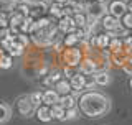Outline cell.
<instances>
[{
    "label": "cell",
    "instance_id": "obj_1",
    "mask_svg": "<svg viewBox=\"0 0 132 125\" xmlns=\"http://www.w3.org/2000/svg\"><path fill=\"white\" fill-rule=\"evenodd\" d=\"M78 109L86 117H102L111 110V101L106 94L97 91H86L78 99Z\"/></svg>",
    "mask_w": 132,
    "mask_h": 125
},
{
    "label": "cell",
    "instance_id": "obj_2",
    "mask_svg": "<svg viewBox=\"0 0 132 125\" xmlns=\"http://www.w3.org/2000/svg\"><path fill=\"white\" fill-rule=\"evenodd\" d=\"M61 58L64 61V66H71V68H78V64L81 62L82 56V51L78 46H73V48H64L61 51Z\"/></svg>",
    "mask_w": 132,
    "mask_h": 125
},
{
    "label": "cell",
    "instance_id": "obj_3",
    "mask_svg": "<svg viewBox=\"0 0 132 125\" xmlns=\"http://www.w3.org/2000/svg\"><path fill=\"white\" fill-rule=\"evenodd\" d=\"M101 25H102V28L106 30V33H109V36L112 38V36L116 35H119V31H121V22H119V18H116V16L112 15H109V13H106L104 16H102L101 20Z\"/></svg>",
    "mask_w": 132,
    "mask_h": 125
},
{
    "label": "cell",
    "instance_id": "obj_4",
    "mask_svg": "<svg viewBox=\"0 0 132 125\" xmlns=\"http://www.w3.org/2000/svg\"><path fill=\"white\" fill-rule=\"evenodd\" d=\"M107 13L104 3H99V2H88V8H86V16L91 20H96V22H99V20L102 18Z\"/></svg>",
    "mask_w": 132,
    "mask_h": 125
},
{
    "label": "cell",
    "instance_id": "obj_5",
    "mask_svg": "<svg viewBox=\"0 0 132 125\" xmlns=\"http://www.w3.org/2000/svg\"><path fill=\"white\" fill-rule=\"evenodd\" d=\"M15 107H16V110H18V114L22 115V117H31V115L35 114V109H33L28 95H22V97L16 99Z\"/></svg>",
    "mask_w": 132,
    "mask_h": 125
},
{
    "label": "cell",
    "instance_id": "obj_6",
    "mask_svg": "<svg viewBox=\"0 0 132 125\" xmlns=\"http://www.w3.org/2000/svg\"><path fill=\"white\" fill-rule=\"evenodd\" d=\"M106 10H107V13H109V15L116 16V18H121V16L127 12V5H126L124 0H112Z\"/></svg>",
    "mask_w": 132,
    "mask_h": 125
},
{
    "label": "cell",
    "instance_id": "obj_7",
    "mask_svg": "<svg viewBox=\"0 0 132 125\" xmlns=\"http://www.w3.org/2000/svg\"><path fill=\"white\" fill-rule=\"evenodd\" d=\"M109 41H111L109 33H97V35L91 36V46H94L96 49H101L102 51V49H107Z\"/></svg>",
    "mask_w": 132,
    "mask_h": 125
},
{
    "label": "cell",
    "instance_id": "obj_8",
    "mask_svg": "<svg viewBox=\"0 0 132 125\" xmlns=\"http://www.w3.org/2000/svg\"><path fill=\"white\" fill-rule=\"evenodd\" d=\"M78 69H79L81 74L88 76V74H94L97 71V62L93 59V58H82L81 62L78 64Z\"/></svg>",
    "mask_w": 132,
    "mask_h": 125
},
{
    "label": "cell",
    "instance_id": "obj_9",
    "mask_svg": "<svg viewBox=\"0 0 132 125\" xmlns=\"http://www.w3.org/2000/svg\"><path fill=\"white\" fill-rule=\"evenodd\" d=\"M69 84H71V94H82L84 92V74L76 73L73 77H69Z\"/></svg>",
    "mask_w": 132,
    "mask_h": 125
},
{
    "label": "cell",
    "instance_id": "obj_10",
    "mask_svg": "<svg viewBox=\"0 0 132 125\" xmlns=\"http://www.w3.org/2000/svg\"><path fill=\"white\" fill-rule=\"evenodd\" d=\"M58 102H60V94H58L55 89H45L43 92H41V104H43V105L51 107L53 104H58Z\"/></svg>",
    "mask_w": 132,
    "mask_h": 125
},
{
    "label": "cell",
    "instance_id": "obj_11",
    "mask_svg": "<svg viewBox=\"0 0 132 125\" xmlns=\"http://www.w3.org/2000/svg\"><path fill=\"white\" fill-rule=\"evenodd\" d=\"M58 30H60L61 33H73L74 30H76V25H74L73 22V16H61L60 20H58Z\"/></svg>",
    "mask_w": 132,
    "mask_h": 125
},
{
    "label": "cell",
    "instance_id": "obj_12",
    "mask_svg": "<svg viewBox=\"0 0 132 125\" xmlns=\"http://www.w3.org/2000/svg\"><path fill=\"white\" fill-rule=\"evenodd\" d=\"M48 12V5L41 2H30V16L31 18H41Z\"/></svg>",
    "mask_w": 132,
    "mask_h": 125
},
{
    "label": "cell",
    "instance_id": "obj_13",
    "mask_svg": "<svg viewBox=\"0 0 132 125\" xmlns=\"http://www.w3.org/2000/svg\"><path fill=\"white\" fill-rule=\"evenodd\" d=\"M94 81H96V86L106 87V86L111 84V74L106 69H97L94 73Z\"/></svg>",
    "mask_w": 132,
    "mask_h": 125
},
{
    "label": "cell",
    "instance_id": "obj_14",
    "mask_svg": "<svg viewBox=\"0 0 132 125\" xmlns=\"http://www.w3.org/2000/svg\"><path fill=\"white\" fill-rule=\"evenodd\" d=\"M35 112H36V119H38L40 122H43V123H48V122H51V120H53L50 105H43V104H41Z\"/></svg>",
    "mask_w": 132,
    "mask_h": 125
},
{
    "label": "cell",
    "instance_id": "obj_15",
    "mask_svg": "<svg viewBox=\"0 0 132 125\" xmlns=\"http://www.w3.org/2000/svg\"><path fill=\"white\" fill-rule=\"evenodd\" d=\"M53 87H55V91H56L60 95L71 94V84H69V79H66V77H61L60 81H56Z\"/></svg>",
    "mask_w": 132,
    "mask_h": 125
},
{
    "label": "cell",
    "instance_id": "obj_16",
    "mask_svg": "<svg viewBox=\"0 0 132 125\" xmlns=\"http://www.w3.org/2000/svg\"><path fill=\"white\" fill-rule=\"evenodd\" d=\"M60 104L61 107L64 109H71V107H76L78 105V99L74 94H66V95H60Z\"/></svg>",
    "mask_w": 132,
    "mask_h": 125
},
{
    "label": "cell",
    "instance_id": "obj_17",
    "mask_svg": "<svg viewBox=\"0 0 132 125\" xmlns=\"http://www.w3.org/2000/svg\"><path fill=\"white\" fill-rule=\"evenodd\" d=\"M50 109H51L53 120H66V109L64 107H61L60 104H53Z\"/></svg>",
    "mask_w": 132,
    "mask_h": 125
},
{
    "label": "cell",
    "instance_id": "obj_18",
    "mask_svg": "<svg viewBox=\"0 0 132 125\" xmlns=\"http://www.w3.org/2000/svg\"><path fill=\"white\" fill-rule=\"evenodd\" d=\"M48 13L53 16V18H58L60 20L61 16H64V12H63V5H60V3L56 2H51L48 5Z\"/></svg>",
    "mask_w": 132,
    "mask_h": 125
},
{
    "label": "cell",
    "instance_id": "obj_19",
    "mask_svg": "<svg viewBox=\"0 0 132 125\" xmlns=\"http://www.w3.org/2000/svg\"><path fill=\"white\" fill-rule=\"evenodd\" d=\"M12 119V107L5 102H0V123H5Z\"/></svg>",
    "mask_w": 132,
    "mask_h": 125
},
{
    "label": "cell",
    "instance_id": "obj_20",
    "mask_svg": "<svg viewBox=\"0 0 132 125\" xmlns=\"http://www.w3.org/2000/svg\"><path fill=\"white\" fill-rule=\"evenodd\" d=\"M107 49H109L111 53H121L124 51V41L121 38H116V36H112L109 41V46H107Z\"/></svg>",
    "mask_w": 132,
    "mask_h": 125
},
{
    "label": "cell",
    "instance_id": "obj_21",
    "mask_svg": "<svg viewBox=\"0 0 132 125\" xmlns=\"http://www.w3.org/2000/svg\"><path fill=\"white\" fill-rule=\"evenodd\" d=\"M119 22H121V26L124 28V30L132 31V12L127 10L126 13H124L121 18H119Z\"/></svg>",
    "mask_w": 132,
    "mask_h": 125
},
{
    "label": "cell",
    "instance_id": "obj_22",
    "mask_svg": "<svg viewBox=\"0 0 132 125\" xmlns=\"http://www.w3.org/2000/svg\"><path fill=\"white\" fill-rule=\"evenodd\" d=\"M78 43H79V40H78V36L73 33H68V35L63 38V44L64 48H73V46H78Z\"/></svg>",
    "mask_w": 132,
    "mask_h": 125
},
{
    "label": "cell",
    "instance_id": "obj_23",
    "mask_svg": "<svg viewBox=\"0 0 132 125\" xmlns=\"http://www.w3.org/2000/svg\"><path fill=\"white\" fill-rule=\"evenodd\" d=\"M23 46H20L18 43H12L10 46H8V49H7V55H10L12 58H15V56H22V53H23Z\"/></svg>",
    "mask_w": 132,
    "mask_h": 125
},
{
    "label": "cell",
    "instance_id": "obj_24",
    "mask_svg": "<svg viewBox=\"0 0 132 125\" xmlns=\"http://www.w3.org/2000/svg\"><path fill=\"white\" fill-rule=\"evenodd\" d=\"M73 22L76 25V28H84L86 23H88V16H86V13H74Z\"/></svg>",
    "mask_w": 132,
    "mask_h": 125
},
{
    "label": "cell",
    "instance_id": "obj_25",
    "mask_svg": "<svg viewBox=\"0 0 132 125\" xmlns=\"http://www.w3.org/2000/svg\"><path fill=\"white\" fill-rule=\"evenodd\" d=\"M28 97H30V102H31L33 109L36 110V109L41 105V92H40V91H35V92L28 94Z\"/></svg>",
    "mask_w": 132,
    "mask_h": 125
},
{
    "label": "cell",
    "instance_id": "obj_26",
    "mask_svg": "<svg viewBox=\"0 0 132 125\" xmlns=\"http://www.w3.org/2000/svg\"><path fill=\"white\" fill-rule=\"evenodd\" d=\"M13 64V58L10 55H2L0 56V68L2 69H10Z\"/></svg>",
    "mask_w": 132,
    "mask_h": 125
},
{
    "label": "cell",
    "instance_id": "obj_27",
    "mask_svg": "<svg viewBox=\"0 0 132 125\" xmlns=\"http://www.w3.org/2000/svg\"><path fill=\"white\" fill-rule=\"evenodd\" d=\"M13 41H15V43H18L20 46L27 48V46H28V43H30V38H28L27 33H20V35H16L15 38H13Z\"/></svg>",
    "mask_w": 132,
    "mask_h": 125
},
{
    "label": "cell",
    "instance_id": "obj_28",
    "mask_svg": "<svg viewBox=\"0 0 132 125\" xmlns=\"http://www.w3.org/2000/svg\"><path fill=\"white\" fill-rule=\"evenodd\" d=\"M8 20H10V13L7 10H0V30L8 28Z\"/></svg>",
    "mask_w": 132,
    "mask_h": 125
},
{
    "label": "cell",
    "instance_id": "obj_29",
    "mask_svg": "<svg viewBox=\"0 0 132 125\" xmlns=\"http://www.w3.org/2000/svg\"><path fill=\"white\" fill-rule=\"evenodd\" d=\"M79 117V109L76 107H71V109H66V120H74Z\"/></svg>",
    "mask_w": 132,
    "mask_h": 125
},
{
    "label": "cell",
    "instance_id": "obj_30",
    "mask_svg": "<svg viewBox=\"0 0 132 125\" xmlns=\"http://www.w3.org/2000/svg\"><path fill=\"white\" fill-rule=\"evenodd\" d=\"M93 87H96L94 74H88V76H84V89H93Z\"/></svg>",
    "mask_w": 132,
    "mask_h": 125
},
{
    "label": "cell",
    "instance_id": "obj_31",
    "mask_svg": "<svg viewBox=\"0 0 132 125\" xmlns=\"http://www.w3.org/2000/svg\"><path fill=\"white\" fill-rule=\"evenodd\" d=\"M63 74L66 76V79L73 77L74 74H76V68H71V66H64V68H63Z\"/></svg>",
    "mask_w": 132,
    "mask_h": 125
},
{
    "label": "cell",
    "instance_id": "obj_32",
    "mask_svg": "<svg viewBox=\"0 0 132 125\" xmlns=\"http://www.w3.org/2000/svg\"><path fill=\"white\" fill-rule=\"evenodd\" d=\"M122 69L126 71L129 76H132V59H127L126 62H124V66H122Z\"/></svg>",
    "mask_w": 132,
    "mask_h": 125
},
{
    "label": "cell",
    "instance_id": "obj_33",
    "mask_svg": "<svg viewBox=\"0 0 132 125\" xmlns=\"http://www.w3.org/2000/svg\"><path fill=\"white\" fill-rule=\"evenodd\" d=\"M53 2H56V3H60V5H68L71 0H53Z\"/></svg>",
    "mask_w": 132,
    "mask_h": 125
},
{
    "label": "cell",
    "instance_id": "obj_34",
    "mask_svg": "<svg viewBox=\"0 0 132 125\" xmlns=\"http://www.w3.org/2000/svg\"><path fill=\"white\" fill-rule=\"evenodd\" d=\"M30 2H41V3H46V5H50V3H51V0H30Z\"/></svg>",
    "mask_w": 132,
    "mask_h": 125
},
{
    "label": "cell",
    "instance_id": "obj_35",
    "mask_svg": "<svg viewBox=\"0 0 132 125\" xmlns=\"http://www.w3.org/2000/svg\"><path fill=\"white\" fill-rule=\"evenodd\" d=\"M126 5H127V10H129V12H132V0H129V2H127Z\"/></svg>",
    "mask_w": 132,
    "mask_h": 125
},
{
    "label": "cell",
    "instance_id": "obj_36",
    "mask_svg": "<svg viewBox=\"0 0 132 125\" xmlns=\"http://www.w3.org/2000/svg\"><path fill=\"white\" fill-rule=\"evenodd\" d=\"M94 2H99V3H104L106 0H94Z\"/></svg>",
    "mask_w": 132,
    "mask_h": 125
},
{
    "label": "cell",
    "instance_id": "obj_37",
    "mask_svg": "<svg viewBox=\"0 0 132 125\" xmlns=\"http://www.w3.org/2000/svg\"><path fill=\"white\" fill-rule=\"evenodd\" d=\"M0 40H2V30H0Z\"/></svg>",
    "mask_w": 132,
    "mask_h": 125
},
{
    "label": "cell",
    "instance_id": "obj_38",
    "mask_svg": "<svg viewBox=\"0 0 132 125\" xmlns=\"http://www.w3.org/2000/svg\"><path fill=\"white\" fill-rule=\"evenodd\" d=\"M130 87H132V77H130Z\"/></svg>",
    "mask_w": 132,
    "mask_h": 125
},
{
    "label": "cell",
    "instance_id": "obj_39",
    "mask_svg": "<svg viewBox=\"0 0 132 125\" xmlns=\"http://www.w3.org/2000/svg\"><path fill=\"white\" fill-rule=\"evenodd\" d=\"M3 2H10V0H3Z\"/></svg>",
    "mask_w": 132,
    "mask_h": 125
},
{
    "label": "cell",
    "instance_id": "obj_40",
    "mask_svg": "<svg viewBox=\"0 0 132 125\" xmlns=\"http://www.w3.org/2000/svg\"><path fill=\"white\" fill-rule=\"evenodd\" d=\"M127 2H129V0H127Z\"/></svg>",
    "mask_w": 132,
    "mask_h": 125
}]
</instances>
